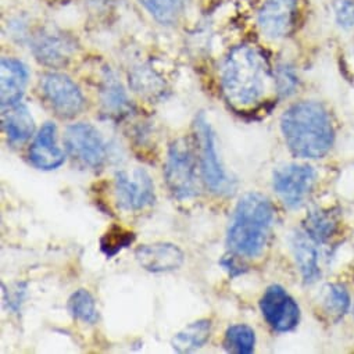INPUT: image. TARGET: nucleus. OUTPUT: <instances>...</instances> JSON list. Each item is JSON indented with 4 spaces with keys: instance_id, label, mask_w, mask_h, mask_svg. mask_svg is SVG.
<instances>
[{
    "instance_id": "nucleus-1",
    "label": "nucleus",
    "mask_w": 354,
    "mask_h": 354,
    "mask_svg": "<svg viewBox=\"0 0 354 354\" xmlns=\"http://www.w3.org/2000/svg\"><path fill=\"white\" fill-rule=\"evenodd\" d=\"M272 81L266 55L254 45H239L227 56L221 88L227 102L235 109H250L259 104Z\"/></svg>"
},
{
    "instance_id": "nucleus-2",
    "label": "nucleus",
    "mask_w": 354,
    "mask_h": 354,
    "mask_svg": "<svg viewBox=\"0 0 354 354\" xmlns=\"http://www.w3.org/2000/svg\"><path fill=\"white\" fill-rule=\"evenodd\" d=\"M281 128L290 151L301 158H319L333 143V127L328 111L315 102H300L289 107Z\"/></svg>"
},
{
    "instance_id": "nucleus-3",
    "label": "nucleus",
    "mask_w": 354,
    "mask_h": 354,
    "mask_svg": "<svg viewBox=\"0 0 354 354\" xmlns=\"http://www.w3.org/2000/svg\"><path fill=\"white\" fill-rule=\"evenodd\" d=\"M275 210L264 195L246 194L238 203L227 234L231 252L243 257H257L264 250L272 228Z\"/></svg>"
},
{
    "instance_id": "nucleus-4",
    "label": "nucleus",
    "mask_w": 354,
    "mask_h": 354,
    "mask_svg": "<svg viewBox=\"0 0 354 354\" xmlns=\"http://www.w3.org/2000/svg\"><path fill=\"white\" fill-rule=\"evenodd\" d=\"M165 180L176 199H189L198 194L196 156L189 139L180 138L171 143L165 164Z\"/></svg>"
},
{
    "instance_id": "nucleus-5",
    "label": "nucleus",
    "mask_w": 354,
    "mask_h": 354,
    "mask_svg": "<svg viewBox=\"0 0 354 354\" xmlns=\"http://www.w3.org/2000/svg\"><path fill=\"white\" fill-rule=\"evenodd\" d=\"M198 147H199V161L201 171L206 185L212 192L218 195H225L232 192L234 183L227 175L224 167L221 165L220 157L216 147V136L210 122L206 120L205 114H201L195 122Z\"/></svg>"
},
{
    "instance_id": "nucleus-6",
    "label": "nucleus",
    "mask_w": 354,
    "mask_h": 354,
    "mask_svg": "<svg viewBox=\"0 0 354 354\" xmlns=\"http://www.w3.org/2000/svg\"><path fill=\"white\" fill-rule=\"evenodd\" d=\"M114 194L118 207L127 212L143 210L156 201L153 180L143 168L115 172Z\"/></svg>"
},
{
    "instance_id": "nucleus-7",
    "label": "nucleus",
    "mask_w": 354,
    "mask_h": 354,
    "mask_svg": "<svg viewBox=\"0 0 354 354\" xmlns=\"http://www.w3.org/2000/svg\"><path fill=\"white\" fill-rule=\"evenodd\" d=\"M64 145L68 154L91 169L103 167L107 158V147L100 132L91 124L78 122L66 129Z\"/></svg>"
},
{
    "instance_id": "nucleus-8",
    "label": "nucleus",
    "mask_w": 354,
    "mask_h": 354,
    "mask_svg": "<svg viewBox=\"0 0 354 354\" xmlns=\"http://www.w3.org/2000/svg\"><path fill=\"white\" fill-rule=\"evenodd\" d=\"M42 92L60 118H74L85 107V97L78 85L67 75L52 73L42 80Z\"/></svg>"
},
{
    "instance_id": "nucleus-9",
    "label": "nucleus",
    "mask_w": 354,
    "mask_h": 354,
    "mask_svg": "<svg viewBox=\"0 0 354 354\" xmlns=\"http://www.w3.org/2000/svg\"><path fill=\"white\" fill-rule=\"evenodd\" d=\"M315 183V172L308 165L289 164L274 172V189L282 202L290 207H300Z\"/></svg>"
},
{
    "instance_id": "nucleus-10",
    "label": "nucleus",
    "mask_w": 354,
    "mask_h": 354,
    "mask_svg": "<svg viewBox=\"0 0 354 354\" xmlns=\"http://www.w3.org/2000/svg\"><path fill=\"white\" fill-rule=\"evenodd\" d=\"M260 308L272 329L289 332L300 319V308L295 299L279 285L270 286L260 300Z\"/></svg>"
},
{
    "instance_id": "nucleus-11",
    "label": "nucleus",
    "mask_w": 354,
    "mask_h": 354,
    "mask_svg": "<svg viewBox=\"0 0 354 354\" xmlns=\"http://www.w3.org/2000/svg\"><path fill=\"white\" fill-rule=\"evenodd\" d=\"M297 0H263L257 12V26L268 39L285 38L293 28Z\"/></svg>"
},
{
    "instance_id": "nucleus-12",
    "label": "nucleus",
    "mask_w": 354,
    "mask_h": 354,
    "mask_svg": "<svg viewBox=\"0 0 354 354\" xmlns=\"http://www.w3.org/2000/svg\"><path fill=\"white\" fill-rule=\"evenodd\" d=\"M139 266L149 272H169L183 267L185 261L184 252L172 243L160 242L142 245L135 250Z\"/></svg>"
},
{
    "instance_id": "nucleus-13",
    "label": "nucleus",
    "mask_w": 354,
    "mask_h": 354,
    "mask_svg": "<svg viewBox=\"0 0 354 354\" xmlns=\"http://www.w3.org/2000/svg\"><path fill=\"white\" fill-rule=\"evenodd\" d=\"M35 59L49 67L64 66L75 52V42L62 32H42L32 42Z\"/></svg>"
},
{
    "instance_id": "nucleus-14",
    "label": "nucleus",
    "mask_w": 354,
    "mask_h": 354,
    "mask_svg": "<svg viewBox=\"0 0 354 354\" xmlns=\"http://www.w3.org/2000/svg\"><path fill=\"white\" fill-rule=\"evenodd\" d=\"M30 161L39 169L52 171L63 165L66 154L56 145V125L46 122L28 149Z\"/></svg>"
},
{
    "instance_id": "nucleus-15",
    "label": "nucleus",
    "mask_w": 354,
    "mask_h": 354,
    "mask_svg": "<svg viewBox=\"0 0 354 354\" xmlns=\"http://www.w3.org/2000/svg\"><path fill=\"white\" fill-rule=\"evenodd\" d=\"M0 84H2V109L20 103L28 84L27 67L17 59L3 57L0 62Z\"/></svg>"
},
{
    "instance_id": "nucleus-16",
    "label": "nucleus",
    "mask_w": 354,
    "mask_h": 354,
    "mask_svg": "<svg viewBox=\"0 0 354 354\" xmlns=\"http://www.w3.org/2000/svg\"><path fill=\"white\" fill-rule=\"evenodd\" d=\"M292 249L301 272V277L306 283L315 282L319 275V253H318V242H315L306 231L296 232L292 236Z\"/></svg>"
},
{
    "instance_id": "nucleus-17",
    "label": "nucleus",
    "mask_w": 354,
    "mask_h": 354,
    "mask_svg": "<svg viewBox=\"0 0 354 354\" xmlns=\"http://www.w3.org/2000/svg\"><path fill=\"white\" fill-rule=\"evenodd\" d=\"M2 125L9 140L13 143H24L35 131L34 118L28 107L23 103L3 109Z\"/></svg>"
},
{
    "instance_id": "nucleus-18",
    "label": "nucleus",
    "mask_w": 354,
    "mask_h": 354,
    "mask_svg": "<svg viewBox=\"0 0 354 354\" xmlns=\"http://www.w3.org/2000/svg\"><path fill=\"white\" fill-rule=\"evenodd\" d=\"M212 321L199 319L187 325L172 339V347L176 353H192L202 348L210 339Z\"/></svg>"
},
{
    "instance_id": "nucleus-19",
    "label": "nucleus",
    "mask_w": 354,
    "mask_h": 354,
    "mask_svg": "<svg viewBox=\"0 0 354 354\" xmlns=\"http://www.w3.org/2000/svg\"><path fill=\"white\" fill-rule=\"evenodd\" d=\"M100 96H102V103L104 109L110 114H114V115L127 114L128 110L131 109L129 100L127 97V93L122 85L117 81V78L110 71L103 77Z\"/></svg>"
},
{
    "instance_id": "nucleus-20",
    "label": "nucleus",
    "mask_w": 354,
    "mask_h": 354,
    "mask_svg": "<svg viewBox=\"0 0 354 354\" xmlns=\"http://www.w3.org/2000/svg\"><path fill=\"white\" fill-rule=\"evenodd\" d=\"M139 3L156 21L169 26L183 16L188 0H139Z\"/></svg>"
},
{
    "instance_id": "nucleus-21",
    "label": "nucleus",
    "mask_w": 354,
    "mask_h": 354,
    "mask_svg": "<svg viewBox=\"0 0 354 354\" xmlns=\"http://www.w3.org/2000/svg\"><path fill=\"white\" fill-rule=\"evenodd\" d=\"M254 330L245 324L232 325L225 332L224 347L227 351L236 354H252L254 351Z\"/></svg>"
},
{
    "instance_id": "nucleus-22",
    "label": "nucleus",
    "mask_w": 354,
    "mask_h": 354,
    "mask_svg": "<svg viewBox=\"0 0 354 354\" xmlns=\"http://www.w3.org/2000/svg\"><path fill=\"white\" fill-rule=\"evenodd\" d=\"M68 311L74 318L85 324H95L99 319L95 299L85 289H78L71 295L68 299Z\"/></svg>"
},
{
    "instance_id": "nucleus-23",
    "label": "nucleus",
    "mask_w": 354,
    "mask_h": 354,
    "mask_svg": "<svg viewBox=\"0 0 354 354\" xmlns=\"http://www.w3.org/2000/svg\"><path fill=\"white\" fill-rule=\"evenodd\" d=\"M350 306L348 293L342 285H328L324 289L322 296V307L325 314H328L333 319L342 318Z\"/></svg>"
},
{
    "instance_id": "nucleus-24",
    "label": "nucleus",
    "mask_w": 354,
    "mask_h": 354,
    "mask_svg": "<svg viewBox=\"0 0 354 354\" xmlns=\"http://www.w3.org/2000/svg\"><path fill=\"white\" fill-rule=\"evenodd\" d=\"M336 230V221L330 213L315 212L311 213L304 224V231L318 243L328 241Z\"/></svg>"
},
{
    "instance_id": "nucleus-25",
    "label": "nucleus",
    "mask_w": 354,
    "mask_h": 354,
    "mask_svg": "<svg viewBox=\"0 0 354 354\" xmlns=\"http://www.w3.org/2000/svg\"><path fill=\"white\" fill-rule=\"evenodd\" d=\"M135 241V234L124 230L121 227H111L100 239V250L104 253V256L114 257L118 254L122 249H127L132 245Z\"/></svg>"
},
{
    "instance_id": "nucleus-26",
    "label": "nucleus",
    "mask_w": 354,
    "mask_h": 354,
    "mask_svg": "<svg viewBox=\"0 0 354 354\" xmlns=\"http://www.w3.org/2000/svg\"><path fill=\"white\" fill-rule=\"evenodd\" d=\"M275 85L279 95H292L297 86V77L295 74V70L289 66H279L275 73Z\"/></svg>"
},
{
    "instance_id": "nucleus-27",
    "label": "nucleus",
    "mask_w": 354,
    "mask_h": 354,
    "mask_svg": "<svg viewBox=\"0 0 354 354\" xmlns=\"http://www.w3.org/2000/svg\"><path fill=\"white\" fill-rule=\"evenodd\" d=\"M335 19L339 27L348 30L354 27V0H337L335 5Z\"/></svg>"
},
{
    "instance_id": "nucleus-28",
    "label": "nucleus",
    "mask_w": 354,
    "mask_h": 354,
    "mask_svg": "<svg viewBox=\"0 0 354 354\" xmlns=\"http://www.w3.org/2000/svg\"><path fill=\"white\" fill-rule=\"evenodd\" d=\"M221 266L230 272L231 277H236V275H241L243 272L242 267L236 263V260L234 257H227V259L221 260Z\"/></svg>"
},
{
    "instance_id": "nucleus-29",
    "label": "nucleus",
    "mask_w": 354,
    "mask_h": 354,
    "mask_svg": "<svg viewBox=\"0 0 354 354\" xmlns=\"http://www.w3.org/2000/svg\"><path fill=\"white\" fill-rule=\"evenodd\" d=\"M91 2L95 5V6H110L115 2H118V0H91Z\"/></svg>"
}]
</instances>
